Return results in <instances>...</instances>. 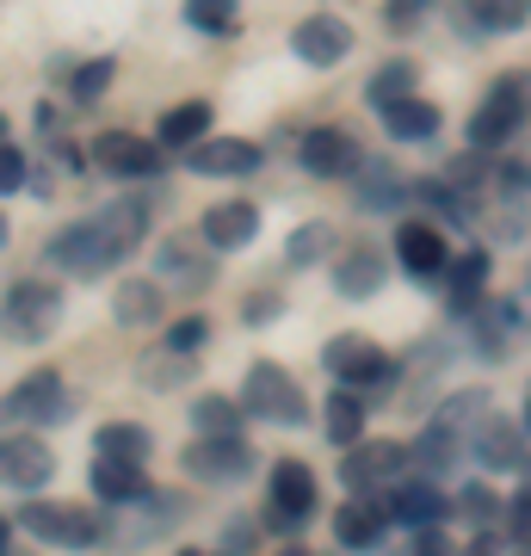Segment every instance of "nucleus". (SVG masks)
<instances>
[{"mask_svg":"<svg viewBox=\"0 0 531 556\" xmlns=\"http://www.w3.org/2000/svg\"><path fill=\"white\" fill-rule=\"evenodd\" d=\"M142 229H149V204L118 199V204H105V211H93L87 223H68V229L50 241V266L68 273V278H99L105 266H118V260L137 248Z\"/></svg>","mask_w":531,"mask_h":556,"instance_id":"nucleus-1","label":"nucleus"},{"mask_svg":"<svg viewBox=\"0 0 531 556\" xmlns=\"http://www.w3.org/2000/svg\"><path fill=\"white\" fill-rule=\"evenodd\" d=\"M470 420H489V396L482 390H457L433 408V420L420 427V445H414V464L427 470V477H452L457 457H464V433H470ZM476 445V433H470Z\"/></svg>","mask_w":531,"mask_h":556,"instance_id":"nucleus-2","label":"nucleus"},{"mask_svg":"<svg viewBox=\"0 0 531 556\" xmlns=\"http://www.w3.org/2000/svg\"><path fill=\"white\" fill-rule=\"evenodd\" d=\"M241 408L254 420H273V427H303V420H309V402H303L296 378L285 365H273V358L248 365V378H241Z\"/></svg>","mask_w":531,"mask_h":556,"instance_id":"nucleus-3","label":"nucleus"},{"mask_svg":"<svg viewBox=\"0 0 531 556\" xmlns=\"http://www.w3.org/2000/svg\"><path fill=\"white\" fill-rule=\"evenodd\" d=\"M526 93H531L526 75H501L489 93H482V105H476V118H470V149L476 155H494L501 142L519 137V124H526V112H531Z\"/></svg>","mask_w":531,"mask_h":556,"instance_id":"nucleus-4","label":"nucleus"},{"mask_svg":"<svg viewBox=\"0 0 531 556\" xmlns=\"http://www.w3.org/2000/svg\"><path fill=\"white\" fill-rule=\"evenodd\" d=\"M13 532H31L38 544H56V551H87L105 538V519L80 514V507H62V501H25L13 514Z\"/></svg>","mask_w":531,"mask_h":556,"instance_id":"nucleus-5","label":"nucleus"},{"mask_svg":"<svg viewBox=\"0 0 531 556\" xmlns=\"http://www.w3.org/2000/svg\"><path fill=\"white\" fill-rule=\"evenodd\" d=\"M408 464H414L408 445H395V439H371V445H353V452L340 457V482H346L353 495H383V501H390L395 489L408 482Z\"/></svg>","mask_w":531,"mask_h":556,"instance_id":"nucleus-6","label":"nucleus"},{"mask_svg":"<svg viewBox=\"0 0 531 556\" xmlns=\"http://www.w3.org/2000/svg\"><path fill=\"white\" fill-rule=\"evenodd\" d=\"M56 321H62V291H50L43 278H13L7 285V340L38 346V340L56 334Z\"/></svg>","mask_w":531,"mask_h":556,"instance_id":"nucleus-7","label":"nucleus"},{"mask_svg":"<svg viewBox=\"0 0 531 556\" xmlns=\"http://www.w3.org/2000/svg\"><path fill=\"white\" fill-rule=\"evenodd\" d=\"M7 415L25 420V427H62V420L75 415V396H68V383L62 371H31L25 383H13V396H7Z\"/></svg>","mask_w":531,"mask_h":556,"instance_id":"nucleus-8","label":"nucleus"},{"mask_svg":"<svg viewBox=\"0 0 531 556\" xmlns=\"http://www.w3.org/2000/svg\"><path fill=\"white\" fill-rule=\"evenodd\" d=\"M321 365H328V371H334V378L346 383V390H358V396H365L371 383H383V378L395 371L390 353H383L377 340H365V334H340V340H328V346H321Z\"/></svg>","mask_w":531,"mask_h":556,"instance_id":"nucleus-9","label":"nucleus"},{"mask_svg":"<svg viewBox=\"0 0 531 556\" xmlns=\"http://www.w3.org/2000/svg\"><path fill=\"white\" fill-rule=\"evenodd\" d=\"M291 50L309 68H340V62L353 56V25L340 20V13H309V20H296Z\"/></svg>","mask_w":531,"mask_h":556,"instance_id":"nucleus-10","label":"nucleus"},{"mask_svg":"<svg viewBox=\"0 0 531 556\" xmlns=\"http://www.w3.org/2000/svg\"><path fill=\"white\" fill-rule=\"evenodd\" d=\"M93 161L112 179H155L161 161H167V149H161V142L130 137V130H105V137H93Z\"/></svg>","mask_w":531,"mask_h":556,"instance_id":"nucleus-11","label":"nucleus"},{"mask_svg":"<svg viewBox=\"0 0 531 556\" xmlns=\"http://www.w3.org/2000/svg\"><path fill=\"white\" fill-rule=\"evenodd\" d=\"M186 477H198V482H236V477H248L254 470V452H248V439H192L186 445Z\"/></svg>","mask_w":531,"mask_h":556,"instance_id":"nucleus-12","label":"nucleus"},{"mask_svg":"<svg viewBox=\"0 0 531 556\" xmlns=\"http://www.w3.org/2000/svg\"><path fill=\"white\" fill-rule=\"evenodd\" d=\"M395 266L408 278H439L452 273V248H445V229L439 223H402L395 229Z\"/></svg>","mask_w":531,"mask_h":556,"instance_id":"nucleus-13","label":"nucleus"},{"mask_svg":"<svg viewBox=\"0 0 531 556\" xmlns=\"http://www.w3.org/2000/svg\"><path fill=\"white\" fill-rule=\"evenodd\" d=\"M211 241H192V236H174V241H161V254H155V273L161 285H174V291H211Z\"/></svg>","mask_w":531,"mask_h":556,"instance_id":"nucleus-14","label":"nucleus"},{"mask_svg":"<svg viewBox=\"0 0 531 556\" xmlns=\"http://www.w3.org/2000/svg\"><path fill=\"white\" fill-rule=\"evenodd\" d=\"M390 501L383 495H353L346 507L334 514V538L346 544V551H377L383 544V532H390Z\"/></svg>","mask_w":531,"mask_h":556,"instance_id":"nucleus-15","label":"nucleus"},{"mask_svg":"<svg viewBox=\"0 0 531 556\" xmlns=\"http://www.w3.org/2000/svg\"><path fill=\"white\" fill-rule=\"evenodd\" d=\"M186 167L204 174V179H241V174H254L260 167V142H248V137H204L192 155H186Z\"/></svg>","mask_w":531,"mask_h":556,"instance_id":"nucleus-16","label":"nucleus"},{"mask_svg":"<svg viewBox=\"0 0 531 556\" xmlns=\"http://www.w3.org/2000/svg\"><path fill=\"white\" fill-rule=\"evenodd\" d=\"M296 155H303V167H309L315 179H346V174H358V167H365L358 142L346 137V130H334V124H328V130H309Z\"/></svg>","mask_w":531,"mask_h":556,"instance_id":"nucleus-17","label":"nucleus"},{"mask_svg":"<svg viewBox=\"0 0 531 556\" xmlns=\"http://www.w3.org/2000/svg\"><path fill=\"white\" fill-rule=\"evenodd\" d=\"M0 477H7V489H43V482L56 477V457H50L43 439L7 433V445H0Z\"/></svg>","mask_w":531,"mask_h":556,"instance_id":"nucleus-18","label":"nucleus"},{"mask_svg":"<svg viewBox=\"0 0 531 556\" xmlns=\"http://www.w3.org/2000/svg\"><path fill=\"white\" fill-rule=\"evenodd\" d=\"M254 236H260V211L248 199H223V204L204 211V241H211L217 254H241Z\"/></svg>","mask_w":531,"mask_h":556,"instance_id":"nucleus-19","label":"nucleus"},{"mask_svg":"<svg viewBox=\"0 0 531 556\" xmlns=\"http://www.w3.org/2000/svg\"><path fill=\"white\" fill-rule=\"evenodd\" d=\"M309 514H315V477H309V464H296V457L273 464V519L303 526Z\"/></svg>","mask_w":531,"mask_h":556,"instance_id":"nucleus-20","label":"nucleus"},{"mask_svg":"<svg viewBox=\"0 0 531 556\" xmlns=\"http://www.w3.org/2000/svg\"><path fill=\"white\" fill-rule=\"evenodd\" d=\"M383 273H390V266H383V254H377L371 241H358V248H346V254H340L334 291L346 303H365V298H377V291H383Z\"/></svg>","mask_w":531,"mask_h":556,"instance_id":"nucleus-21","label":"nucleus"},{"mask_svg":"<svg viewBox=\"0 0 531 556\" xmlns=\"http://www.w3.org/2000/svg\"><path fill=\"white\" fill-rule=\"evenodd\" d=\"M204 137H211V100H179V105H167L161 124H155L161 149H186V155H192Z\"/></svg>","mask_w":531,"mask_h":556,"instance_id":"nucleus-22","label":"nucleus"},{"mask_svg":"<svg viewBox=\"0 0 531 556\" xmlns=\"http://www.w3.org/2000/svg\"><path fill=\"white\" fill-rule=\"evenodd\" d=\"M476 457H482L489 470H519V464H526V427L489 415L476 427Z\"/></svg>","mask_w":531,"mask_h":556,"instance_id":"nucleus-23","label":"nucleus"},{"mask_svg":"<svg viewBox=\"0 0 531 556\" xmlns=\"http://www.w3.org/2000/svg\"><path fill=\"white\" fill-rule=\"evenodd\" d=\"M93 489L105 507H142V501L155 495L149 477H142V464H118V457H99L93 464Z\"/></svg>","mask_w":531,"mask_h":556,"instance_id":"nucleus-24","label":"nucleus"},{"mask_svg":"<svg viewBox=\"0 0 531 556\" xmlns=\"http://www.w3.org/2000/svg\"><path fill=\"white\" fill-rule=\"evenodd\" d=\"M445 507H452V501L439 495L433 482H402V489L390 495L395 526H408V532H427V526H439V519H445Z\"/></svg>","mask_w":531,"mask_h":556,"instance_id":"nucleus-25","label":"nucleus"},{"mask_svg":"<svg viewBox=\"0 0 531 556\" xmlns=\"http://www.w3.org/2000/svg\"><path fill=\"white\" fill-rule=\"evenodd\" d=\"M531 20V0H464L457 25L464 31H519Z\"/></svg>","mask_w":531,"mask_h":556,"instance_id":"nucleus-26","label":"nucleus"},{"mask_svg":"<svg viewBox=\"0 0 531 556\" xmlns=\"http://www.w3.org/2000/svg\"><path fill=\"white\" fill-rule=\"evenodd\" d=\"M112 316H118L124 328L161 321V278H124L118 291H112Z\"/></svg>","mask_w":531,"mask_h":556,"instance_id":"nucleus-27","label":"nucleus"},{"mask_svg":"<svg viewBox=\"0 0 531 556\" xmlns=\"http://www.w3.org/2000/svg\"><path fill=\"white\" fill-rule=\"evenodd\" d=\"M321 427H328V439H334V445H346V452H353V445H365V396L340 383L334 396H328V408H321Z\"/></svg>","mask_w":531,"mask_h":556,"instance_id":"nucleus-28","label":"nucleus"},{"mask_svg":"<svg viewBox=\"0 0 531 556\" xmlns=\"http://www.w3.org/2000/svg\"><path fill=\"white\" fill-rule=\"evenodd\" d=\"M408 192H414V186L395 174L390 161H371V167H358V192H353L358 211H395V204L408 199Z\"/></svg>","mask_w":531,"mask_h":556,"instance_id":"nucleus-29","label":"nucleus"},{"mask_svg":"<svg viewBox=\"0 0 531 556\" xmlns=\"http://www.w3.org/2000/svg\"><path fill=\"white\" fill-rule=\"evenodd\" d=\"M439 124H445V118H439V105H433V100H420V93L383 112V130H390L395 142H433V137H439Z\"/></svg>","mask_w":531,"mask_h":556,"instance_id":"nucleus-30","label":"nucleus"},{"mask_svg":"<svg viewBox=\"0 0 531 556\" xmlns=\"http://www.w3.org/2000/svg\"><path fill=\"white\" fill-rule=\"evenodd\" d=\"M420 93V68H414L408 56H395V62H383L371 80H365V100L377 105V112H390V105H402V100H414Z\"/></svg>","mask_w":531,"mask_h":556,"instance_id":"nucleus-31","label":"nucleus"},{"mask_svg":"<svg viewBox=\"0 0 531 556\" xmlns=\"http://www.w3.org/2000/svg\"><path fill=\"white\" fill-rule=\"evenodd\" d=\"M482 285H489V254H482V248L457 254V260H452V273H445L452 309H476V303H482Z\"/></svg>","mask_w":531,"mask_h":556,"instance_id":"nucleus-32","label":"nucleus"},{"mask_svg":"<svg viewBox=\"0 0 531 556\" xmlns=\"http://www.w3.org/2000/svg\"><path fill=\"white\" fill-rule=\"evenodd\" d=\"M149 452H155V439H149V427H137V420H105V427H99V457L142 464Z\"/></svg>","mask_w":531,"mask_h":556,"instance_id":"nucleus-33","label":"nucleus"},{"mask_svg":"<svg viewBox=\"0 0 531 556\" xmlns=\"http://www.w3.org/2000/svg\"><path fill=\"white\" fill-rule=\"evenodd\" d=\"M241 402H229V396H198L192 402V427H198V439H241Z\"/></svg>","mask_w":531,"mask_h":556,"instance_id":"nucleus-34","label":"nucleus"},{"mask_svg":"<svg viewBox=\"0 0 531 556\" xmlns=\"http://www.w3.org/2000/svg\"><path fill=\"white\" fill-rule=\"evenodd\" d=\"M241 20V7L236 0H186V25L192 31H204V38H229Z\"/></svg>","mask_w":531,"mask_h":556,"instance_id":"nucleus-35","label":"nucleus"},{"mask_svg":"<svg viewBox=\"0 0 531 556\" xmlns=\"http://www.w3.org/2000/svg\"><path fill=\"white\" fill-rule=\"evenodd\" d=\"M112 75H118V62H112V56H93V62H80L75 75H68V100H75V105H93V100H105V87H112Z\"/></svg>","mask_w":531,"mask_h":556,"instance_id":"nucleus-36","label":"nucleus"},{"mask_svg":"<svg viewBox=\"0 0 531 556\" xmlns=\"http://www.w3.org/2000/svg\"><path fill=\"white\" fill-rule=\"evenodd\" d=\"M186 371H192V358H179V353H167V346H161V353H149L137 365V378L149 383V390H174L179 378H186Z\"/></svg>","mask_w":531,"mask_h":556,"instance_id":"nucleus-37","label":"nucleus"},{"mask_svg":"<svg viewBox=\"0 0 531 556\" xmlns=\"http://www.w3.org/2000/svg\"><path fill=\"white\" fill-rule=\"evenodd\" d=\"M328 241H334V229H328V223H303L285 254H291V266H315V260L328 254Z\"/></svg>","mask_w":531,"mask_h":556,"instance_id":"nucleus-38","label":"nucleus"},{"mask_svg":"<svg viewBox=\"0 0 531 556\" xmlns=\"http://www.w3.org/2000/svg\"><path fill=\"white\" fill-rule=\"evenodd\" d=\"M25 179H31V167H25V149L13 142V130H7V142H0V192H7V199H20Z\"/></svg>","mask_w":531,"mask_h":556,"instance_id":"nucleus-39","label":"nucleus"},{"mask_svg":"<svg viewBox=\"0 0 531 556\" xmlns=\"http://www.w3.org/2000/svg\"><path fill=\"white\" fill-rule=\"evenodd\" d=\"M204 340H211V321H204V316H186V321H174V328H167V340H161V346H167V353H179V358H192Z\"/></svg>","mask_w":531,"mask_h":556,"instance_id":"nucleus-40","label":"nucleus"},{"mask_svg":"<svg viewBox=\"0 0 531 556\" xmlns=\"http://www.w3.org/2000/svg\"><path fill=\"white\" fill-rule=\"evenodd\" d=\"M457 514H464V519H476V526H482V532H489V519L501 514V501H494L489 489H482V482H470V489H464V495H457Z\"/></svg>","mask_w":531,"mask_h":556,"instance_id":"nucleus-41","label":"nucleus"},{"mask_svg":"<svg viewBox=\"0 0 531 556\" xmlns=\"http://www.w3.org/2000/svg\"><path fill=\"white\" fill-rule=\"evenodd\" d=\"M507 532L519 538V551L531 544V489H519V495L507 501Z\"/></svg>","mask_w":531,"mask_h":556,"instance_id":"nucleus-42","label":"nucleus"},{"mask_svg":"<svg viewBox=\"0 0 531 556\" xmlns=\"http://www.w3.org/2000/svg\"><path fill=\"white\" fill-rule=\"evenodd\" d=\"M278 309H285V298H278V291H254V298H248V309H241V316H248V321H273Z\"/></svg>","mask_w":531,"mask_h":556,"instance_id":"nucleus-43","label":"nucleus"},{"mask_svg":"<svg viewBox=\"0 0 531 556\" xmlns=\"http://www.w3.org/2000/svg\"><path fill=\"white\" fill-rule=\"evenodd\" d=\"M414 7H427V0H395V20H408Z\"/></svg>","mask_w":531,"mask_h":556,"instance_id":"nucleus-44","label":"nucleus"},{"mask_svg":"<svg viewBox=\"0 0 531 556\" xmlns=\"http://www.w3.org/2000/svg\"><path fill=\"white\" fill-rule=\"evenodd\" d=\"M278 556H309V551H296V544H291V551H278Z\"/></svg>","mask_w":531,"mask_h":556,"instance_id":"nucleus-45","label":"nucleus"},{"mask_svg":"<svg viewBox=\"0 0 531 556\" xmlns=\"http://www.w3.org/2000/svg\"><path fill=\"white\" fill-rule=\"evenodd\" d=\"M526 433H531V396H526Z\"/></svg>","mask_w":531,"mask_h":556,"instance_id":"nucleus-46","label":"nucleus"},{"mask_svg":"<svg viewBox=\"0 0 531 556\" xmlns=\"http://www.w3.org/2000/svg\"><path fill=\"white\" fill-rule=\"evenodd\" d=\"M174 556H204V551H174Z\"/></svg>","mask_w":531,"mask_h":556,"instance_id":"nucleus-47","label":"nucleus"},{"mask_svg":"<svg viewBox=\"0 0 531 556\" xmlns=\"http://www.w3.org/2000/svg\"><path fill=\"white\" fill-rule=\"evenodd\" d=\"M519 556H531V544H526V551H519Z\"/></svg>","mask_w":531,"mask_h":556,"instance_id":"nucleus-48","label":"nucleus"}]
</instances>
